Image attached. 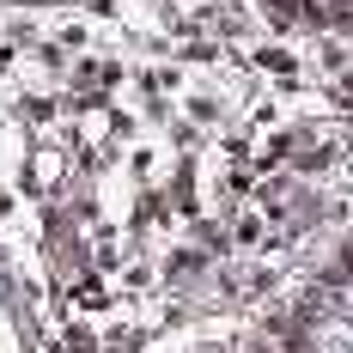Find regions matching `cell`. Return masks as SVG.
<instances>
[{
	"label": "cell",
	"instance_id": "obj_2",
	"mask_svg": "<svg viewBox=\"0 0 353 353\" xmlns=\"http://www.w3.org/2000/svg\"><path fill=\"white\" fill-rule=\"evenodd\" d=\"M341 317L353 323V274H347V281H341Z\"/></svg>",
	"mask_w": 353,
	"mask_h": 353
},
{
	"label": "cell",
	"instance_id": "obj_3",
	"mask_svg": "<svg viewBox=\"0 0 353 353\" xmlns=\"http://www.w3.org/2000/svg\"><path fill=\"white\" fill-rule=\"evenodd\" d=\"M311 6H323V12H341V6H353V0H311Z\"/></svg>",
	"mask_w": 353,
	"mask_h": 353
},
{
	"label": "cell",
	"instance_id": "obj_1",
	"mask_svg": "<svg viewBox=\"0 0 353 353\" xmlns=\"http://www.w3.org/2000/svg\"><path fill=\"white\" fill-rule=\"evenodd\" d=\"M305 353H353V323L341 311L305 323Z\"/></svg>",
	"mask_w": 353,
	"mask_h": 353
}]
</instances>
